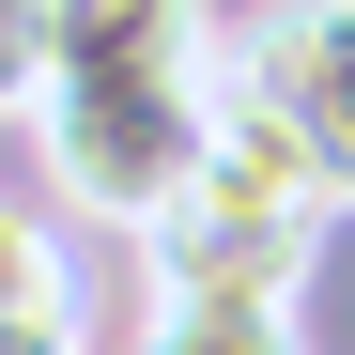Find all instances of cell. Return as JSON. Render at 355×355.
<instances>
[{"label":"cell","instance_id":"6da1fadb","mask_svg":"<svg viewBox=\"0 0 355 355\" xmlns=\"http://www.w3.org/2000/svg\"><path fill=\"white\" fill-rule=\"evenodd\" d=\"M216 93H232L216 0H46V78H31L46 201L139 248L186 201V170L216 139Z\"/></svg>","mask_w":355,"mask_h":355},{"label":"cell","instance_id":"7a4b0ae2","mask_svg":"<svg viewBox=\"0 0 355 355\" xmlns=\"http://www.w3.org/2000/svg\"><path fill=\"white\" fill-rule=\"evenodd\" d=\"M324 186L263 93H216V139L186 170V201L139 232V309H309L324 263Z\"/></svg>","mask_w":355,"mask_h":355},{"label":"cell","instance_id":"3957f363","mask_svg":"<svg viewBox=\"0 0 355 355\" xmlns=\"http://www.w3.org/2000/svg\"><path fill=\"white\" fill-rule=\"evenodd\" d=\"M232 93H263L309 155V186L355 201V0H263L232 31Z\"/></svg>","mask_w":355,"mask_h":355},{"label":"cell","instance_id":"277c9868","mask_svg":"<svg viewBox=\"0 0 355 355\" xmlns=\"http://www.w3.org/2000/svg\"><path fill=\"white\" fill-rule=\"evenodd\" d=\"M0 324H78V293H62V232H46L16 186H0Z\"/></svg>","mask_w":355,"mask_h":355},{"label":"cell","instance_id":"5b68a950","mask_svg":"<svg viewBox=\"0 0 355 355\" xmlns=\"http://www.w3.org/2000/svg\"><path fill=\"white\" fill-rule=\"evenodd\" d=\"M139 355H309L293 309H139Z\"/></svg>","mask_w":355,"mask_h":355},{"label":"cell","instance_id":"8992f818","mask_svg":"<svg viewBox=\"0 0 355 355\" xmlns=\"http://www.w3.org/2000/svg\"><path fill=\"white\" fill-rule=\"evenodd\" d=\"M31 78H46V0H0V124H31Z\"/></svg>","mask_w":355,"mask_h":355},{"label":"cell","instance_id":"52a82bcc","mask_svg":"<svg viewBox=\"0 0 355 355\" xmlns=\"http://www.w3.org/2000/svg\"><path fill=\"white\" fill-rule=\"evenodd\" d=\"M0 355H78V324H0Z\"/></svg>","mask_w":355,"mask_h":355}]
</instances>
